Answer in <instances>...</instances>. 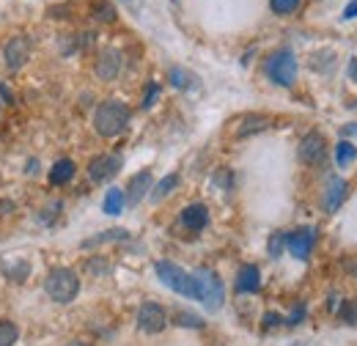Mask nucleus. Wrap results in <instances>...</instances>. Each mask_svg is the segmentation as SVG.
Segmentation results:
<instances>
[{"label":"nucleus","instance_id":"nucleus-14","mask_svg":"<svg viewBox=\"0 0 357 346\" xmlns=\"http://www.w3.org/2000/svg\"><path fill=\"white\" fill-rule=\"evenodd\" d=\"M347 193H349V184H347L341 176H333V179L327 181L324 209H327V212H338V209H341V204H344V198H347Z\"/></svg>","mask_w":357,"mask_h":346},{"label":"nucleus","instance_id":"nucleus-19","mask_svg":"<svg viewBox=\"0 0 357 346\" xmlns=\"http://www.w3.org/2000/svg\"><path fill=\"white\" fill-rule=\"evenodd\" d=\"M91 14H93V20H99V22H116V6L113 3H107V0H96V3H91Z\"/></svg>","mask_w":357,"mask_h":346},{"label":"nucleus","instance_id":"nucleus-4","mask_svg":"<svg viewBox=\"0 0 357 346\" xmlns=\"http://www.w3.org/2000/svg\"><path fill=\"white\" fill-rule=\"evenodd\" d=\"M264 72L275 86L291 88L297 80V58L291 50H275L264 63Z\"/></svg>","mask_w":357,"mask_h":346},{"label":"nucleus","instance_id":"nucleus-22","mask_svg":"<svg viewBox=\"0 0 357 346\" xmlns=\"http://www.w3.org/2000/svg\"><path fill=\"white\" fill-rule=\"evenodd\" d=\"M171 83L176 88H192V86H198V77H195L192 72L181 69V66H174V69H171Z\"/></svg>","mask_w":357,"mask_h":346},{"label":"nucleus","instance_id":"nucleus-16","mask_svg":"<svg viewBox=\"0 0 357 346\" xmlns=\"http://www.w3.org/2000/svg\"><path fill=\"white\" fill-rule=\"evenodd\" d=\"M269 124H272V121H269L267 116H259V113H256V116H245L242 124H239V130H236V135H239V137H248V135L264 132Z\"/></svg>","mask_w":357,"mask_h":346},{"label":"nucleus","instance_id":"nucleus-37","mask_svg":"<svg viewBox=\"0 0 357 346\" xmlns=\"http://www.w3.org/2000/svg\"><path fill=\"white\" fill-rule=\"evenodd\" d=\"M66 346H89L86 341H72V344H66Z\"/></svg>","mask_w":357,"mask_h":346},{"label":"nucleus","instance_id":"nucleus-9","mask_svg":"<svg viewBox=\"0 0 357 346\" xmlns=\"http://www.w3.org/2000/svg\"><path fill=\"white\" fill-rule=\"evenodd\" d=\"M121 66H124L121 50L105 47V50L99 52V58H96V77H99V80H116L119 72H121Z\"/></svg>","mask_w":357,"mask_h":346},{"label":"nucleus","instance_id":"nucleus-20","mask_svg":"<svg viewBox=\"0 0 357 346\" xmlns=\"http://www.w3.org/2000/svg\"><path fill=\"white\" fill-rule=\"evenodd\" d=\"M355 160H357V149L349 140H341V143L335 146V163H338L341 168H347V165L355 163Z\"/></svg>","mask_w":357,"mask_h":346},{"label":"nucleus","instance_id":"nucleus-29","mask_svg":"<svg viewBox=\"0 0 357 346\" xmlns=\"http://www.w3.org/2000/svg\"><path fill=\"white\" fill-rule=\"evenodd\" d=\"M341 319H344L347 324H357V303H344V308H341Z\"/></svg>","mask_w":357,"mask_h":346},{"label":"nucleus","instance_id":"nucleus-1","mask_svg":"<svg viewBox=\"0 0 357 346\" xmlns=\"http://www.w3.org/2000/svg\"><path fill=\"white\" fill-rule=\"evenodd\" d=\"M130 119H132V113H130V107H127L124 102L107 99V102H102V105L96 107V113H93V127H96V132H99L102 137H119L121 132L130 127Z\"/></svg>","mask_w":357,"mask_h":346},{"label":"nucleus","instance_id":"nucleus-31","mask_svg":"<svg viewBox=\"0 0 357 346\" xmlns=\"http://www.w3.org/2000/svg\"><path fill=\"white\" fill-rule=\"evenodd\" d=\"M264 324H267V327H278V324H283V316L269 310V313H264Z\"/></svg>","mask_w":357,"mask_h":346},{"label":"nucleus","instance_id":"nucleus-33","mask_svg":"<svg viewBox=\"0 0 357 346\" xmlns=\"http://www.w3.org/2000/svg\"><path fill=\"white\" fill-rule=\"evenodd\" d=\"M341 135H344V137H357V121H355V124L341 127Z\"/></svg>","mask_w":357,"mask_h":346},{"label":"nucleus","instance_id":"nucleus-11","mask_svg":"<svg viewBox=\"0 0 357 346\" xmlns=\"http://www.w3.org/2000/svg\"><path fill=\"white\" fill-rule=\"evenodd\" d=\"M313 228H297L294 234H286V248L297 261H305L313 250Z\"/></svg>","mask_w":357,"mask_h":346},{"label":"nucleus","instance_id":"nucleus-17","mask_svg":"<svg viewBox=\"0 0 357 346\" xmlns=\"http://www.w3.org/2000/svg\"><path fill=\"white\" fill-rule=\"evenodd\" d=\"M127 206V198H124V190H119V187H113V190H107V195H105V204H102V209H105V215H121V209Z\"/></svg>","mask_w":357,"mask_h":346},{"label":"nucleus","instance_id":"nucleus-23","mask_svg":"<svg viewBox=\"0 0 357 346\" xmlns=\"http://www.w3.org/2000/svg\"><path fill=\"white\" fill-rule=\"evenodd\" d=\"M127 236H130V231H124V228H113V231L96 234L93 239L83 242V248H93V245H102V242H113V239H127Z\"/></svg>","mask_w":357,"mask_h":346},{"label":"nucleus","instance_id":"nucleus-3","mask_svg":"<svg viewBox=\"0 0 357 346\" xmlns=\"http://www.w3.org/2000/svg\"><path fill=\"white\" fill-rule=\"evenodd\" d=\"M45 292L52 303L69 305L77 297V292H80V278H77L69 266H58V269H52V272L47 275Z\"/></svg>","mask_w":357,"mask_h":346},{"label":"nucleus","instance_id":"nucleus-21","mask_svg":"<svg viewBox=\"0 0 357 346\" xmlns=\"http://www.w3.org/2000/svg\"><path fill=\"white\" fill-rule=\"evenodd\" d=\"M28 261H11V264H3V275H8L11 280H17V283H22L25 278H28Z\"/></svg>","mask_w":357,"mask_h":346},{"label":"nucleus","instance_id":"nucleus-7","mask_svg":"<svg viewBox=\"0 0 357 346\" xmlns=\"http://www.w3.org/2000/svg\"><path fill=\"white\" fill-rule=\"evenodd\" d=\"M31 58V39L25 36H14L3 44V63L8 72H20Z\"/></svg>","mask_w":357,"mask_h":346},{"label":"nucleus","instance_id":"nucleus-18","mask_svg":"<svg viewBox=\"0 0 357 346\" xmlns=\"http://www.w3.org/2000/svg\"><path fill=\"white\" fill-rule=\"evenodd\" d=\"M72 176H75V163L72 160H58L50 171V181L52 184H66V181H72Z\"/></svg>","mask_w":357,"mask_h":346},{"label":"nucleus","instance_id":"nucleus-34","mask_svg":"<svg viewBox=\"0 0 357 346\" xmlns=\"http://www.w3.org/2000/svg\"><path fill=\"white\" fill-rule=\"evenodd\" d=\"M349 80L357 86V58H349Z\"/></svg>","mask_w":357,"mask_h":346},{"label":"nucleus","instance_id":"nucleus-38","mask_svg":"<svg viewBox=\"0 0 357 346\" xmlns=\"http://www.w3.org/2000/svg\"><path fill=\"white\" fill-rule=\"evenodd\" d=\"M0 107H3V102H0Z\"/></svg>","mask_w":357,"mask_h":346},{"label":"nucleus","instance_id":"nucleus-27","mask_svg":"<svg viewBox=\"0 0 357 346\" xmlns=\"http://www.w3.org/2000/svg\"><path fill=\"white\" fill-rule=\"evenodd\" d=\"M267 250H269V256H272V259H280V256H283V250H286V234H280V231H278V234H272V236H269Z\"/></svg>","mask_w":357,"mask_h":346},{"label":"nucleus","instance_id":"nucleus-15","mask_svg":"<svg viewBox=\"0 0 357 346\" xmlns=\"http://www.w3.org/2000/svg\"><path fill=\"white\" fill-rule=\"evenodd\" d=\"M209 223V209L204 204H190L181 209V225L187 231H204Z\"/></svg>","mask_w":357,"mask_h":346},{"label":"nucleus","instance_id":"nucleus-28","mask_svg":"<svg viewBox=\"0 0 357 346\" xmlns=\"http://www.w3.org/2000/svg\"><path fill=\"white\" fill-rule=\"evenodd\" d=\"M269 8L275 14H291L300 8V0H269Z\"/></svg>","mask_w":357,"mask_h":346},{"label":"nucleus","instance_id":"nucleus-25","mask_svg":"<svg viewBox=\"0 0 357 346\" xmlns=\"http://www.w3.org/2000/svg\"><path fill=\"white\" fill-rule=\"evenodd\" d=\"M174 324H178V327H190V330H201V327H204V319L195 316V313H190V310H178L176 316H174Z\"/></svg>","mask_w":357,"mask_h":346},{"label":"nucleus","instance_id":"nucleus-2","mask_svg":"<svg viewBox=\"0 0 357 346\" xmlns=\"http://www.w3.org/2000/svg\"><path fill=\"white\" fill-rule=\"evenodd\" d=\"M192 278H195V300L204 303L206 310H220L225 303V292H223L220 275H218L215 269L201 266V269L192 272Z\"/></svg>","mask_w":357,"mask_h":346},{"label":"nucleus","instance_id":"nucleus-24","mask_svg":"<svg viewBox=\"0 0 357 346\" xmlns=\"http://www.w3.org/2000/svg\"><path fill=\"white\" fill-rule=\"evenodd\" d=\"M176 184H178V176L176 173H171V176H165L157 187H154V195H151V201H162L165 195H171V190H176Z\"/></svg>","mask_w":357,"mask_h":346},{"label":"nucleus","instance_id":"nucleus-35","mask_svg":"<svg viewBox=\"0 0 357 346\" xmlns=\"http://www.w3.org/2000/svg\"><path fill=\"white\" fill-rule=\"evenodd\" d=\"M0 96H3V102H11V99H14V96H11V91L3 86V83H0Z\"/></svg>","mask_w":357,"mask_h":346},{"label":"nucleus","instance_id":"nucleus-30","mask_svg":"<svg viewBox=\"0 0 357 346\" xmlns=\"http://www.w3.org/2000/svg\"><path fill=\"white\" fill-rule=\"evenodd\" d=\"M157 96H160V86H157V83H149V91H146V96H143V110H149Z\"/></svg>","mask_w":357,"mask_h":346},{"label":"nucleus","instance_id":"nucleus-32","mask_svg":"<svg viewBox=\"0 0 357 346\" xmlns=\"http://www.w3.org/2000/svg\"><path fill=\"white\" fill-rule=\"evenodd\" d=\"M357 17V0H352L347 8H344V20H355Z\"/></svg>","mask_w":357,"mask_h":346},{"label":"nucleus","instance_id":"nucleus-36","mask_svg":"<svg viewBox=\"0 0 357 346\" xmlns=\"http://www.w3.org/2000/svg\"><path fill=\"white\" fill-rule=\"evenodd\" d=\"M36 168H39V163H36V160H31V163H28V173H36Z\"/></svg>","mask_w":357,"mask_h":346},{"label":"nucleus","instance_id":"nucleus-6","mask_svg":"<svg viewBox=\"0 0 357 346\" xmlns=\"http://www.w3.org/2000/svg\"><path fill=\"white\" fill-rule=\"evenodd\" d=\"M137 327L149 336L154 333H162L168 327V313L160 303H143L137 310Z\"/></svg>","mask_w":357,"mask_h":346},{"label":"nucleus","instance_id":"nucleus-26","mask_svg":"<svg viewBox=\"0 0 357 346\" xmlns=\"http://www.w3.org/2000/svg\"><path fill=\"white\" fill-rule=\"evenodd\" d=\"M20 338V327L14 322H0V346H14Z\"/></svg>","mask_w":357,"mask_h":346},{"label":"nucleus","instance_id":"nucleus-8","mask_svg":"<svg viewBox=\"0 0 357 346\" xmlns=\"http://www.w3.org/2000/svg\"><path fill=\"white\" fill-rule=\"evenodd\" d=\"M121 165H124L121 154H99V157H93V160H91V165H89L91 181L102 184V181L113 179L116 173L121 171Z\"/></svg>","mask_w":357,"mask_h":346},{"label":"nucleus","instance_id":"nucleus-12","mask_svg":"<svg viewBox=\"0 0 357 346\" xmlns=\"http://www.w3.org/2000/svg\"><path fill=\"white\" fill-rule=\"evenodd\" d=\"M236 292L239 294H256L259 289H261V272H259V266L256 264H245V266H239V272H236Z\"/></svg>","mask_w":357,"mask_h":346},{"label":"nucleus","instance_id":"nucleus-5","mask_svg":"<svg viewBox=\"0 0 357 346\" xmlns=\"http://www.w3.org/2000/svg\"><path fill=\"white\" fill-rule=\"evenodd\" d=\"M157 278L171 289V292H176L181 297H187V300H195V278H192V272H187V269H181L176 264H171V261H157Z\"/></svg>","mask_w":357,"mask_h":346},{"label":"nucleus","instance_id":"nucleus-13","mask_svg":"<svg viewBox=\"0 0 357 346\" xmlns=\"http://www.w3.org/2000/svg\"><path fill=\"white\" fill-rule=\"evenodd\" d=\"M151 181H154V179H151V171H140L130 179V187H127V193H124V198H127L130 206H137V204L146 198V193H151Z\"/></svg>","mask_w":357,"mask_h":346},{"label":"nucleus","instance_id":"nucleus-10","mask_svg":"<svg viewBox=\"0 0 357 346\" xmlns=\"http://www.w3.org/2000/svg\"><path fill=\"white\" fill-rule=\"evenodd\" d=\"M324 157H327V143H324V137H321L319 132H308V135L300 140V160H303L305 165H319V163H324Z\"/></svg>","mask_w":357,"mask_h":346}]
</instances>
